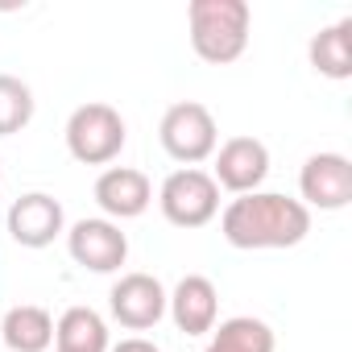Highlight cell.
<instances>
[{"label":"cell","mask_w":352,"mask_h":352,"mask_svg":"<svg viewBox=\"0 0 352 352\" xmlns=\"http://www.w3.org/2000/svg\"><path fill=\"white\" fill-rule=\"evenodd\" d=\"M38 112V100H34V87L21 83L17 75H0V137H13L21 133Z\"/></svg>","instance_id":"cell-17"},{"label":"cell","mask_w":352,"mask_h":352,"mask_svg":"<svg viewBox=\"0 0 352 352\" xmlns=\"http://www.w3.org/2000/svg\"><path fill=\"white\" fill-rule=\"evenodd\" d=\"M298 204L311 212H344L352 204V162L344 153H311L298 170Z\"/></svg>","instance_id":"cell-7"},{"label":"cell","mask_w":352,"mask_h":352,"mask_svg":"<svg viewBox=\"0 0 352 352\" xmlns=\"http://www.w3.org/2000/svg\"><path fill=\"white\" fill-rule=\"evenodd\" d=\"M307 58H311L315 75H323V79H336V83L352 79V17L323 25L307 42Z\"/></svg>","instance_id":"cell-14"},{"label":"cell","mask_w":352,"mask_h":352,"mask_svg":"<svg viewBox=\"0 0 352 352\" xmlns=\"http://www.w3.org/2000/svg\"><path fill=\"white\" fill-rule=\"evenodd\" d=\"M0 340H5L9 352H50V344H54V315L46 307H34V302L9 307L5 319H0Z\"/></svg>","instance_id":"cell-13"},{"label":"cell","mask_w":352,"mask_h":352,"mask_svg":"<svg viewBox=\"0 0 352 352\" xmlns=\"http://www.w3.org/2000/svg\"><path fill=\"white\" fill-rule=\"evenodd\" d=\"M220 232L232 249H294L311 232V212L278 191L236 195L220 212Z\"/></svg>","instance_id":"cell-1"},{"label":"cell","mask_w":352,"mask_h":352,"mask_svg":"<svg viewBox=\"0 0 352 352\" xmlns=\"http://www.w3.org/2000/svg\"><path fill=\"white\" fill-rule=\"evenodd\" d=\"M157 208L166 216V224L174 228H208L220 216V187L208 170L199 166H179L170 170L162 187H157Z\"/></svg>","instance_id":"cell-4"},{"label":"cell","mask_w":352,"mask_h":352,"mask_svg":"<svg viewBox=\"0 0 352 352\" xmlns=\"http://www.w3.org/2000/svg\"><path fill=\"white\" fill-rule=\"evenodd\" d=\"M212 157H216V166H212L216 187H224L232 195H253L270 179V149L257 137H228L224 145H216Z\"/></svg>","instance_id":"cell-8"},{"label":"cell","mask_w":352,"mask_h":352,"mask_svg":"<svg viewBox=\"0 0 352 352\" xmlns=\"http://www.w3.org/2000/svg\"><path fill=\"white\" fill-rule=\"evenodd\" d=\"M67 253L87 274H116L129 261V236L120 232V224H112L104 216L75 220L67 228Z\"/></svg>","instance_id":"cell-6"},{"label":"cell","mask_w":352,"mask_h":352,"mask_svg":"<svg viewBox=\"0 0 352 352\" xmlns=\"http://www.w3.org/2000/svg\"><path fill=\"white\" fill-rule=\"evenodd\" d=\"M166 315L174 319V327H179L183 336H208L216 327V319H220L216 282L204 278V274L179 278V286L166 294Z\"/></svg>","instance_id":"cell-12"},{"label":"cell","mask_w":352,"mask_h":352,"mask_svg":"<svg viewBox=\"0 0 352 352\" xmlns=\"http://www.w3.org/2000/svg\"><path fill=\"white\" fill-rule=\"evenodd\" d=\"M108 352H157V344H153V340H145V336H129V340L112 344Z\"/></svg>","instance_id":"cell-18"},{"label":"cell","mask_w":352,"mask_h":352,"mask_svg":"<svg viewBox=\"0 0 352 352\" xmlns=\"http://www.w3.org/2000/svg\"><path fill=\"white\" fill-rule=\"evenodd\" d=\"M157 141H162V149L179 162V166H199V162H208L216 153L220 129H216V116H212L208 104L183 100V104H170L162 112Z\"/></svg>","instance_id":"cell-5"},{"label":"cell","mask_w":352,"mask_h":352,"mask_svg":"<svg viewBox=\"0 0 352 352\" xmlns=\"http://www.w3.org/2000/svg\"><path fill=\"white\" fill-rule=\"evenodd\" d=\"M274 348H278V336L265 319L232 315V319L212 327V340L204 352H274Z\"/></svg>","instance_id":"cell-16"},{"label":"cell","mask_w":352,"mask_h":352,"mask_svg":"<svg viewBox=\"0 0 352 352\" xmlns=\"http://www.w3.org/2000/svg\"><path fill=\"white\" fill-rule=\"evenodd\" d=\"M9 236L21 249H46L58 236H67V212L54 195L46 191H30L21 199H13L9 208Z\"/></svg>","instance_id":"cell-11"},{"label":"cell","mask_w":352,"mask_h":352,"mask_svg":"<svg viewBox=\"0 0 352 352\" xmlns=\"http://www.w3.org/2000/svg\"><path fill=\"white\" fill-rule=\"evenodd\" d=\"M96 204L104 212V220L120 224V220H137L149 212L153 204V183L145 170H133V166H108L100 179H96Z\"/></svg>","instance_id":"cell-10"},{"label":"cell","mask_w":352,"mask_h":352,"mask_svg":"<svg viewBox=\"0 0 352 352\" xmlns=\"http://www.w3.org/2000/svg\"><path fill=\"white\" fill-rule=\"evenodd\" d=\"M112 336L100 311L91 307H67L54 323V352H108Z\"/></svg>","instance_id":"cell-15"},{"label":"cell","mask_w":352,"mask_h":352,"mask_svg":"<svg viewBox=\"0 0 352 352\" xmlns=\"http://www.w3.org/2000/svg\"><path fill=\"white\" fill-rule=\"evenodd\" d=\"M108 311L124 331H149L166 315V286L153 274H124L108 290Z\"/></svg>","instance_id":"cell-9"},{"label":"cell","mask_w":352,"mask_h":352,"mask_svg":"<svg viewBox=\"0 0 352 352\" xmlns=\"http://www.w3.org/2000/svg\"><path fill=\"white\" fill-rule=\"evenodd\" d=\"M249 30H253V9L245 0H191L187 5L191 50L212 67L236 63L249 50Z\"/></svg>","instance_id":"cell-2"},{"label":"cell","mask_w":352,"mask_h":352,"mask_svg":"<svg viewBox=\"0 0 352 352\" xmlns=\"http://www.w3.org/2000/svg\"><path fill=\"white\" fill-rule=\"evenodd\" d=\"M67 153L83 166H108L120 157L124 141H129V129H124V116L104 104V100H91V104H79L71 116H67Z\"/></svg>","instance_id":"cell-3"}]
</instances>
